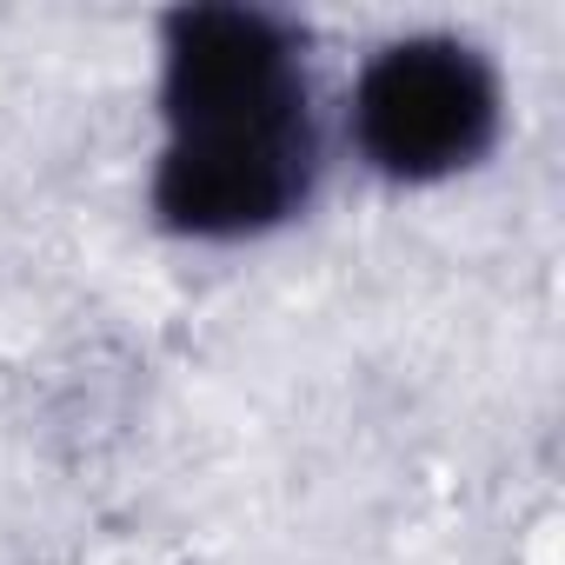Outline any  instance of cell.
<instances>
[{"label":"cell","instance_id":"cell-2","mask_svg":"<svg viewBox=\"0 0 565 565\" xmlns=\"http://www.w3.org/2000/svg\"><path fill=\"white\" fill-rule=\"evenodd\" d=\"M499 74L452 34H413L366 61L353 87V140L386 180H446L499 140Z\"/></svg>","mask_w":565,"mask_h":565},{"label":"cell","instance_id":"cell-1","mask_svg":"<svg viewBox=\"0 0 565 565\" xmlns=\"http://www.w3.org/2000/svg\"><path fill=\"white\" fill-rule=\"evenodd\" d=\"M160 114L173 127L153 167V206L193 239H246L307 206L320 134L307 107L300 34L259 8L167 14Z\"/></svg>","mask_w":565,"mask_h":565}]
</instances>
